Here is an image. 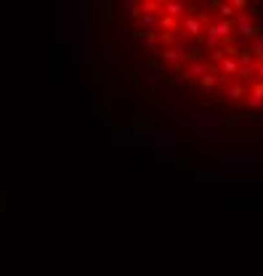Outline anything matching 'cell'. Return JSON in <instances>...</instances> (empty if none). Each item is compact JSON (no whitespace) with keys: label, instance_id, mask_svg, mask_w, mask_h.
<instances>
[{"label":"cell","instance_id":"obj_2","mask_svg":"<svg viewBox=\"0 0 263 276\" xmlns=\"http://www.w3.org/2000/svg\"><path fill=\"white\" fill-rule=\"evenodd\" d=\"M162 8H165V13H168V16H181L186 5H183V3H165V5H162Z\"/></svg>","mask_w":263,"mask_h":276},{"label":"cell","instance_id":"obj_1","mask_svg":"<svg viewBox=\"0 0 263 276\" xmlns=\"http://www.w3.org/2000/svg\"><path fill=\"white\" fill-rule=\"evenodd\" d=\"M138 82L146 88H154V85H160L162 77H160V72H154V69H144L141 74H138Z\"/></svg>","mask_w":263,"mask_h":276},{"label":"cell","instance_id":"obj_4","mask_svg":"<svg viewBox=\"0 0 263 276\" xmlns=\"http://www.w3.org/2000/svg\"><path fill=\"white\" fill-rule=\"evenodd\" d=\"M157 45H160L157 35H149V37H146V48H157Z\"/></svg>","mask_w":263,"mask_h":276},{"label":"cell","instance_id":"obj_3","mask_svg":"<svg viewBox=\"0 0 263 276\" xmlns=\"http://www.w3.org/2000/svg\"><path fill=\"white\" fill-rule=\"evenodd\" d=\"M186 29L191 35H197V29H199V21L197 19H186Z\"/></svg>","mask_w":263,"mask_h":276}]
</instances>
